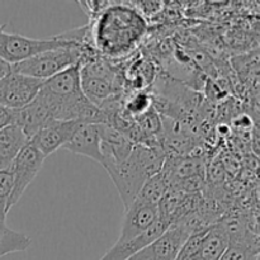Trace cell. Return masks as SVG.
Returning <instances> with one entry per match:
<instances>
[{
	"mask_svg": "<svg viewBox=\"0 0 260 260\" xmlns=\"http://www.w3.org/2000/svg\"><path fill=\"white\" fill-rule=\"evenodd\" d=\"M12 192L10 170L0 172V258L12 253L27 250L30 246L29 236L7 226V215L9 212V197Z\"/></svg>",
	"mask_w": 260,
	"mask_h": 260,
	"instance_id": "9c48e42d",
	"label": "cell"
},
{
	"mask_svg": "<svg viewBox=\"0 0 260 260\" xmlns=\"http://www.w3.org/2000/svg\"><path fill=\"white\" fill-rule=\"evenodd\" d=\"M220 260H259L258 236L231 240Z\"/></svg>",
	"mask_w": 260,
	"mask_h": 260,
	"instance_id": "d6986e66",
	"label": "cell"
},
{
	"mask_svg": "<svg viewBox=\"0 0 260 260\" xmlns=\"http://www.w3.org/2000/svg\"><path fill=\"white\" fill-rule=\"evenodd\" d=\"M10 71H12V65H9V63L5 62L4 60L0 58V80H2L4 76H7Z\"/></svg>",
	"mask_w": 260,
	"mask_h": 260,
	"instance_id": "cb8c5ba5",
	"label": "cell"
},
{
	"mask_svg": "<svg viewBox=\"0 0 260 260\" xmlns=\"http://www.w3.org/2000/svg\"><path fill=\"white\" fill-rule=\"evenodd\" d=\"M154 70L151 68V63L146 62L144 60H137L132 62V65L126 71V81L131 83L129 85L134 86L136 90H141L142 88L151 83Z\"/></svg>",
	"mask_w": 260,
	"mask_h": 260,
	"instance_id": "ffe728a7",
	"label": "cell"
},
{
	"mask_svg": "<svg viewBox=\"0 0 260 260\" xmlns=\"http://www.w3.org/2000/svg\"><path fill=\"white\" fill-rule=\"evenodd\" d=\"M46 157L33 146L27 142L20 149L14 161L10 165L9 170L12 174V192L9 197V210L17 205L28 185L33 182L42 168Z\"/></svg>",
	"mask_w": 260,
	"mask_h": 260,
	"instance_id": "52a82bcc",
	"label": "cell"
},
{
	"mask_svg": "<svg viewBox=\"0 0 260 260\" xmlns=\"http://www.w3.org/2000/svg\"><path fill=\"white\" fill-rule=\"evenodd\" d=\"M159 221L157 206L144 205L136 201L124 210L118 240H132L146 233Z\"/></svg>",
	"mask_w": 260,
	"mask_h": 260,
	"instance_id": "7c38bea8",
	"label": "cell"
},
{
	"mask_svg": "<svg viewBox=\"0 0 260 260\" xmlns=\"http://www.w3.org/2000/svg\"><path fill=\"white\" fill-rule=\"evenodd\" d=\"M27 142V136L19 127L9 126L0 131V172L9 169L18 152Z\"/></svg>",
	"mask_w": 260,
	"mask_h": 260,
	"instance_id": "2e32d148",
	"label": "cell"
},
{
	"mask_svg": "<svg viewBox=\"0 0 260 260\" xmlns=\"http://www.w3.org/2000/svg\"><path fill=\"white\" fill-rule=\"evenodd\" d=\"M170 185L168 182L167 177L164 173L160 172L157 174L152 175L140 189L139 194L136 196L135 201L144 205H152L157 206L161 198L164 197L165 193L169 190Z\"/></svg>",
	"mask_w": 260,
	"mask_h": 260,
	"instance_id": "ac0fdd59",
	"label": "cell"
},
{
	"mask_svg": "<svg viewBox=\"0 0 260 260\" xmlns=\"http://www.w3.org/2000/svg\"><path fill=\"white\" fill-rule=\"evenodd\" d=\"M4 28L5 25H0V58L9 65L22 62L45 51L79 45L74 41L65 40L61 35L45 40H37V38L25 37L19 33L5 32Z\"/></svg>",
	"mask_w": 260,
	"mask_h": 260,
	"instance_id": "8992f818",
	"label": "cell"
},
{
	"mask_svg": "<svg viewBox=\"0 0 260 260\" xmlns=\"http://www.w3.org/2000/svg\"><path fill=\"white\" fill-rule=\"evenodd\" d=\"M208 229L210 228L202 229V230H198L196 233H193L188 238V240L185 241L184 245L182 246V249L178 253L175 260H200L203 238H205Z\"/></svg>",
	"mask_w": 260,
	"mask_h": 260,
	"instance_id": "7402d4cb",
	"label": "cell"
},
{
	"mask_svg": "<svg viewBox=\"0 0 260 260\" xmlns=\"http://www.w3.org/2000/svg\"><path fill=\"white\" fill-rule=\"evenodd\" d=\"M169 228L170 226L167 222L159 220L146 233L132 239V240H117L114 245L111 246L108 251L99 260H129L135 254H137L141 249L152 243Z\"/></svg>",
	"mask_w": 260,
	"mask_h": 260,
	"instance_id": "5bb4252c",
	"label": "cell"
},
{
	"mask_svg": "<svg viewBox=\"0 0 260 260\" xmlns=\"http://www.w3.org/2000/svg\"><path fill=\"white\" fill-rule=\"evenodd\" d=\"M152 106H154V99L151 94L139 90L127 98V101L124 102L123 112L128 118H132V117L139 118L147 113L152 108Z\"/></svg>",
	"mask_w": 260,
	"mask_h": 260,
	"instance_id": "44dd1931",
	"label": "cell"
},
{
	"mask_svg": "<svg viewBox=\"0 0 260 260\" xmlns=\"http://www.w3.org/2000/svg\"><path fill=\"white\" fill-rule=\"evenodd\" d=\"M147 28L146 19L139 10L111 2L90 24V42L103 57L119 58L136 50Z\"/></svg>",
	"mask_w": 260,
	"mask_h": 260,
	"instance_id": "6da1fadb",
	"label": "cell"
},
{
	"mask_svg": "<svg viewBox=\"0 0 260 260\" xmlns=\"http://www.w3.org/2000/svg\"><path fill=\"white\" fill-rule=\"evenodd\" d=\"M230 239L225 226L221 222L213 223L203 238L200 260H220L228 249Z\"/></svg>",
	"mask_w": 260,
	"mask_h": 260,
	"instance_id": "e0dca14e",
	"label": "cell"
},
{
	"mask_svg": "<svg viewBox=\"0 0 260 260\" xmlns=\"http://www.w3.org/2000/svg\"><path fill=\"white\" fill-rule=\"evenodd\" d=\"M165 156L152 145L135 144L128 156L117 164L104 165L109 178L116 185L124 210L135 201L142 185L161 172Z\"/></svg>",
	"mask_w": 260,
	"mask_h": 260,
	"instance_id": "3957f363",
	"label": "cell"
},
{
	"mask_svg": "<svg viewBox=\"0 0 260 260\" xmlns=\"http://www.w3.org/2000/svg\"><path fill=\"white\" fill-rule=\"evenodd\" d=\"M9 126H14V109L0 106V131Z\"/></svg>",
	"mask_w": 260,
	"mask_h": 260,
	"instance_id": "603a6c76",
	"label": "cell"
},
{
	"mask_svg": "<svg viewBox=\"0 0 260 260\" xmlns=\"http://www.w3.org/2000/svg\"><path fill=\"white\" fill-rule=\"evenodd\" d=\"M93 50L94 47L90 45H73L45 51L28 60L12 65V71L45 81L73 66L79 65L84 56Z\"/></svg>",
	"mask_w": 260,
	"mask_h": 260,
	"instance_id": "5b68a950",
	"label": "cell"
},
{
	"mask_svg": "<svg viewBox=\"0 0 260 260\" xmlns=\"http://www.w3.org/2000/svg\"><path fill=\"white\" fill-rule=\"evenodd\" d=\"M196 233L184 222L175 223L129 260H175L182 246Z\"/></svg>",
	"mask_w": 260,
	"mask_h": 260,
	"instance_id": "ba28073f",
	"label": "cell"
},
{
	"mask_svg": "<svg viewBox=\"0 0 260 260\" xmlns=\"http://www.w3.org/2000/svg\"><path fill=\"white\" fill-rule=\"evenodd\" d=\"M79 68L80 63L43 81L35 99L47 109L53 121L108 123V116L84 95Z\"/></svg>",
	"mask_w": 260,
	"mask_h": 260,
	"instance_id": "7a4b0ae2",
	"label": "cell"
},
{
	"mask_svg": "<svg viewBox=\"0 0 260 260\" xmlns=\"http://www.w3.org/2000/svg\"><path fill=\"white\" fill-rule=\"evenodd\" d=\"M53 122L47 109L38 101L33 99L20 109H14V126L19 127L27 139H32L38 131Z\"/></svg>",
	"mask_w": 260,
	"mask_h": 260,
	"instance_id": "9a60e30c",
	"label": "cell"
},
{
	"mask_svg": "<svg viewBox=\"0 0 260 260\" xmlns=\"http://www.w3.org/2000/svg\"><path fill=\"white\" fill-rule=\"evenodd\" d=\"M43 80L10 71L0 80V106L20 109L37 96Z\"/></svg>",
	"mask_w": 260,
	"mask_h": 260,
	"instance_id": "30bf717a",
	"label": "cell"
},
{
	"mask_svg": "<svg viewBox=\"0 0 260 260\" xmlns=\"http://www.w3.org/2000/svg\"><path fill=\"white\" fill-rule=\"evenodd\" d=\"M83 123L85 122L53 121L38 131L32 139L28 140V142L32 144L43 156L47 157L58 149H62Z\"/></svg>",
	"mask_w": 260,
	"mask_h": 260,
	"instance_id": "8fae6325",
	"label": "cell"
},
{
	"mask_svg": "<svg viewBox=\"0 0 260 260\" xmlns=\"http://www.w3.org/2000/svg\"><path fill=\"white\" fill-rule=\"evenodd\" d=\"M80 85L84 95L99 109L117 103L123 89V80L118 70L108 58L95 50L86 53L80 61Z\"/></svg>",
	"mask_w": 260,
	"mask_h": 260,
	"instance_id": "277c9868",
	"label": "cell"
},
{
	"mask_svg": "<svg viewBox=\"0 0 260 260\" xmlns=\"http://www.w3.org/2000/svg\"><path fill=\"white\" fill-rule=\"evenodd\" d=\"M75 155L86 156L94 161L102 162V132L101 123H83L74 134L70 141L62 147Z\"/></svg>",
	"mask_w": 260,
	"mask_h": 260,
	"instance_id": "4fadbf2b",
	"label": "cell"
}]
</instances>
